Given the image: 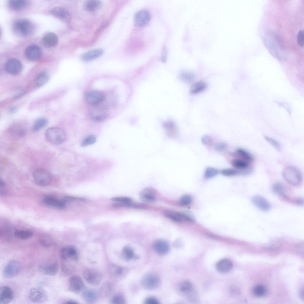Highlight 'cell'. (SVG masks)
Instances as JSON below:
<instances>
[{"label": "cell", "instance_id": "1", "mask_svg": "<svg viewBox=\"0 0 304 304\" xmlns=\"http://www.w3.org/2000/svg\"><path fill=\"white\" fill-rule=\"evenodd\" d=\"M47 140L54 145H60L63 143L66 138V134L62 129L56 127L50 128L45 132Z\"/></svg>", "mask_w": 304, "mask_h": 304}, {"label": "cell", "instance_id": "2", "mask_svg": "<svg viewBox=\"0 0 304 304\" xmlns=\"http://www.w3.org/2000/svg\"><path fill=\"white\" fill-rule=\"evenodd\" d=\"M282 175L284 179L289 183L294 186L300 185L302 181V176L300 171L297 168L288 167L283 170Z\"/></svg>", "mask_w": 304, "mask_h": 304}, {"label": "cell", "instance_id": "3", "mask_svg": "<svg viewBox=\"0 0 304 304\" xmlns=\"http://www.w3.org/2000/svg\"><path fill=\"white\" fill-rule=\"evenodd\" d=\"M14 31L18 35L27 36L33 32L34 27L33 24L28 20H18L15 21L13 25Z\"/></svg>", "mask_w": 304, "mask_h": 304}, {"label": "cell", "instance_id": "4", "mask_svg": "<svg viewBox=\"0 0 304 304\" xmlns=\"http://www.w3.org/2000/svg\"><path fill=\"white\" fill-rule=\"evenodd\" d=\"M88 114L89 118L93 121L100 122L107 118L108 112L105 107L97 104L92 106L89 109Z\"/></svg>", "mask_w": 304, "mask_h": 304}, {"label": "cell", "instance_id": "5", "mask_svg": "<svg viewBox=\"0 0 304 304\" xmlns=\"http://www.w3.org/2000/svg\"><path fill=\"white\" fill-rule=\"evenodd\" d=\"M33 177L35 183L41 186H45L48 185L52 179L50 173L42 168H38L34 170L33 172Z\"/></svg>", "mask_w": 304, "mask_h": 304}, {"label": "cell", "instance_id": "6", "mask_svg": "<svg viewBox=\"0 0 304 304\" xmlns=\"http://www.w3.org/2000/svg\"><path fill=\"white\" fill-rule=\"evenodd\" d=\"M141 284L145 289L153 290L157 289L160 284V280L156 275L149 273L143 276L141 281Z\"/></svg>", "mask_w": 304, "mask_h": 304}, {"label": "cell", "instance_id": "7", "mask_svg": "<svg viewBox=\"0 0 304 304\" xmlns=\"http://www.w3.org/2000/svg\"><path fill=\"white\" fill-rule=\"evenodd\" d=\"M20 265L19 262L15 260L9 261L5 266L3 270V275L7 278L15 277L19 273Z\"/></svg>", "mask_w": 304, "mask_h": 304}, {"label": "cell", "instance_id": "8", "mask_svg": "<svg viewBox=\"0 0 304 304\" xmlns=\"http://www.w3.org/2000/svg\"><path fill=\"white\" fill-rule=\"evenodd\" d=\"M83 275L85 280L89 284L93 286L99 285L102 278V274L92 269H86L84 271Z\"/></svg>", "mask_w": 304, "mask_h": 304}, {"label": "cell", "instance_id": "9", "mask_svg": "<svg viewBox=\"0 0 304 304\" xmlns=\"http://www.w3.org/2000/svg\"><path fill=\"white\" fill-rule=\"evenodd\" d=\"M29 300L34 303H41L47 301L48 295L43 289L39 288H33L29 291L28 294Z\"/></svg>", "mask_w": 304, "mask_h": 304}, {"label": "cell", "instance_id": "10", "mask_svg": "<svg viewBox=\"0 0 304 304\" xmlns=\"http://www.w3.org/2000/svg\"><path fill=\"white\" fill-rule=\"evenodd\" d=\"M85 98L86 102L92 106L98 104L104 101L105 98L104 95L102 92L96 90H89L86 92Z\"/></svg>", "mask_w": 304, "mask_h": 304}, {"label": "cell", "instance_id": "11", "mask_svg": "<svg viewBox=\"0 0 304 304\" xmlns=\"http://www.w3.org/2000/svg\"><path fill=\"white\" fill-rule=\"evenodd\" d=\"M108 272L111 278L115 280H120L126 276L128 270L125 267L111 263L108 266Z\"/></svg>", "mask_w": 304, "mask_h": 304}, {"label": "cell", "instance_id": "12", "mask_svg": "<svg viewBox=\"0 0 304 304\" xmlns=\"http://www.w3.org/2000/svg\"><path fill=\"white\" fill-rule=\"evenodd\" d=\"M4 69L9 74L13 75L20 73L23 69V65L19 60L12 58L9 60L6 63Z\"/></svg>", "mask_w": 304, "mask_h": 304}, {"label": "cell", "instance_id": "13", "mask_svg": "<svg viewBox=\"0 0 304 304\" xmlns=\"http://www.w3.org/2000/svg\"><path fill=\"white\" fill-rule=\"evenodd\" d=\"M85 284L80 276L74 275L69 280V290L71 292L77 294L83 290Z\"/></svg>", "mask_w": 304, "mask_h": 304}, {"label": "cell", "instance_id": "14", "mask_svg": "<svg viewBox=\"0 0 304 304\" xmlns=\"http://www.w3.org/2000/svg\"><path fill=\"white\" fill-rule=\"evenodd\" d=\"M49 13L53 16L66 22L71 21L72 15L66 9L62 7H56L51 9Z\"/></svg>", "mask_w": 304, "mask_h": 304}, {"label": "cell", "instance_id": "15", "mask_svg": "<svg viewBox=\"0 0 304 304\" xmlns=\"http://www.w3.org/2000/svg\"><path fill=\"white\" fill-rule=\"evenodd\" d=\"M60 255L61 259H67L76 261L79 258V254L76 248L72 246H69L62 248Z\"/></svg>", "mask_w": 304, "mask_h": 304}, {"label": "cell", "instance_id": "16", "mask_svg": "<svg viewBox=\"0 0 304 304\" xmlns=\"http://www.w3.org/2000/svg\"><path fill=\"white\" fill-rule=\"evenodd\" d=\"M42 54V51L40 47L34 45L28 46L25 51L26 57L31 61H35L39 59Z\"/></svg>", "mask_w": 304, "mask_h": 304}, {"label": "cell", "instance_id": "17", "mask_svg": "<svg viewBox=\"0 0 304 304\" xmlns=\"http://www.w3.org/2000/svg\"><path fill=\"white\" fill-rule=\"evenodd\" d=\"M14 294L13 290L8 286H3L0 289V304L10 303L13 299Z\"/></svg>", "mask_w": 304, "mask_h": 304}, {"label": "cell", "instance_id": "18", "mask_svg": "<svg viewBox=\"0 0 304 304\" xmlns=\"http://www.w3.org/2000/svg\"><path fill=\"white\" fill-rule=\"evenodd\" d=\"M150 18L151 15L149 12L146 10H142L135 14L134 21L137 26H142L148 23Z\"/></svg>", "mask_w": 304, "mask_h": 304}, {"label": "cell", "instance_id": "19", "mask_svg": "<svg viewBox=\"0 0 304 304\" xmlns=\"http://www.w3.org/2000/svg\"><path fill=\"white\" fill-rule=\"evenodd\" d=\"M38 270L44 275L54 276L58 273L59 269L58 264L57 262L48 265H40L38 267Z\"/></svg>", "mask_w": 304, "mask_h": 304}, {"label": "cell", "instance_id": "20", "mask_svg": "<svg viewBox=\"0 0 304 304\" xmlns=\"http://www.w3.org/2000/svg\"><path fill=\"white\" fill-rule=\"evenodd\" d=\"M156 192L151 187H146L142 189L140 194V197L142 201L147 202H153L156 200Z\"/></svg>", "mask_w": 304, "mask_h": 304}, {"label": "cell", "instance_id": "21", "mask_svg": "<svg viewBox=\"0 0 304 304\" xmlns=\"http://www.w3.org/2000/svg\"><path fill=\"white\" fill-rule=\"evenodd\" d=\"M251 201L255 206L262 210L267 211L270 209V205L269 202L261 196L256 195L253 196Z\"/></svg>", "mask_w": 304, "mask_h": 304}, {"label": "cell", "instance_id": "22", "mask_svg": "<svg viewBox=\"0 0 304 304\" xmlns=\"http://www.w3.org/2000/svg\"><path fill=\"white\" fill-rule=\"evenodd\" d=\"M115 288L114 285L111 282L107 281L104 282L100 289L99 294L102 298H106L110 297L114 293Z\"/></svg>", "mask_w": 304, "mask_h": 304}, {"label": "cell", "instance_id": "23", "mask_svg": "<svg viewBox=\"0 0 304 304\" xmlns=\"http://www.w3.org/2000/svg\"><path fill=\"white\" fill-rule=\"evenodd\" d=\"M163 127L167 135L169 137L173 138L178 135V129L176 124L173 121L170 120L164 121L163 124Z\"/></svg>", "mask_w": 304, "mask_h": 304}, {"label": "cell", "instance_id": "24", "mask_svg": "<svg viewBox=\"0 0 304 304\" xmlns=\"http://www.w3.org/2000/svg\"><path fill=\"white\" fill-rule=\"evenodd\" d=\"M42 202L44 204L54 208L62 209L65 207V203L62 200L52 196H47L45 197Z\"/></svg>", "mask_w": 304, "mask_h": 304}, {"label": "cell", "instance_id": "25", "mask_svg": "<svg viewBox=\"0 0 304 304\" xmlns=\"http://www.w3.org/2000/svg\"><path fill=\"white\" fill-rule=\"evenodd\" d=\"M153 247L157 253L161 255L167 254L170 249L168 243L162 240H159L155 241L153 244Z\"/></svg>", "mask_w": 304, "mask_h": 304}, {"label": "cell", "instance_id": "26", "mask_svg": "<svg viewBox=\"0 0 304 304\" xmlns=\"http://www.w3.org/2000/svg\"><path fill=\"white\" fill-rule=\"evenodd\" d=\"M58 41L57 35L53 32L49 33L43 37L42 43L43 45L47 48H52L57 45Z\"/></svg>", "mask_w": 304, "mask_h": 304}, {"label": "cell", "instance_id": "27", "mask_svg": "<svg viewBox=\"0 0 304 304\" xmlns=\"http://www.w3.org/2000/svg\"><path fill=\"white\" fill-rule=\"evenodd\" d=\"M72 260L61 259V270L63 273L66 275L72 274L76 269L75 262Z\"/></svg>", "mask_w": 304, "mask_h": 304}, {"label": "cell", "instance_id": "28", "mask_svg": "<svg viewBox=\"0 0 304 304\" xmlns=\"http://www.w3.org/2000/svg\"><path fill=\"white\" fill-rule=\"evenodd\" d=\"M233 267L232 262L227 259H224L219 261L216 264L217 270L221 273H226L229 272Z\"/></svg>", "mask_w": 304, "mask_h": 304}, {"label": "cell", "instance_id": "29", "mask_svg": "<svg viewBox=\"0 0 304 304\" xmlns=\"http://www.w3.org/2000/svg\"><path fill=\"white\" fill-rule=\"evenodd\" d=\"M103 53V50L100 49L91 50L84 53L82 56V59L86 62L90 61L100 56Z\"/></svg>", "mask_w": 304, "mask_h": 304}, {"label": "cell", "instance_id": "30", "mask_svg": "<svg viewBox=\"0 0 304 304\" xmlns=\"http://www.w3.org/2000/svg\"><path fill=\"white\" fill-rule=\"evenodd\" d=\"M29 3L28 1L26 0H10L8 2V5L11 9L17 11L25 9Z\"/></svg>", "mask_w": 304, "mask_h": 304}, {"label": "cell", "instance_id": "31", "mask_svg": "<svg viewBox=\"0 0 304 304\" xmlns=\"http://www.w3.org/2000/svg\"><path fill=\"white\" fill-rule=\"evenodd\" d=\"M82 296L85 302L87 303L91 304L96 301L97 298L98 294L94 290L87 289L83 290Z\"/></svg>", "mask_w": 304, "mask_h": 304}, {"label": "cell", "instance_id": "32", "mask_svg": "<svg viewBox=\"0 0 304 304\" xmlns=\"http://www.w3.org/2000/svg\"><path fill=\"white\" fill-rule=\"evenodd\" d=\"M9 134L15 139L23 137L26 133V129L21 126H15L11 127L8 130Z\"/></svg>", "mask_w": 304, "mask_h": 304}, {"label": "cell", "instance_id": "33", "mask_svg": "<svg viewBox=\"0 0 304 304\" xmlns=\"http://www.w3.org/2000/svg\"><path fill=\"white\" fill-rule=\"evenodd\" d=\"M102 5V2L99 0H88L84 3L83 7L87 11L94 12L99 9Z\"/></svg>", "mask_w": 304, "mask_h": 304}, {"label": "cell", "instance_id": "34", "mask_svg": "<svg viewBox=\"0 0 304 304\" xmlns=\"http://www.w3.org/2000/svg\"><path fill=\"white\" fill-rule=\"evenodd\" d=\"M207 84L205 82L200 81L194 83L191 87L189 92L191 94L195 95L201 93L207 88Z\"/></svg>", "mask_w": 304, "mask_h": 304}, {"label": "cell", "instance_id": "35", "mask_svg": "<svg viewBox=\"0 0 304 304\" xmlns=\"http://www.w3.org/2000/svg\"><path fill=\"white\" fill-rule=\"evenodd\" d=\"M167 218L177 222H180L183 221L181 213L176 212L171 210H166L164 213Z\"/></svg>", "mask_w": 304, "mask_h": 304}, {"label": "cell", "instance_id": "36", "mask_svg": "<svg viewBox=\"0 0 304 304\" xmlns=\"http://www.w3.org/2000/svg\"><path fill=\"white\" fill-rule=\"evenodd\" d=\"M48 120L45 118H40L34 123L32 127V131L36 132L44 127L48 123Z\"/></svg>", "mask_w": 304, "mask_h": 304}, {"label": "cell", "instance_id": "37", "mask_svg": "<svg viewBox=\"0 0 304 304\" xmlns=\"http://www.w3.org/2000/svg\"><path fill=\"white\" fill-rule=\"evenodd\" d=\"M49 78V75L46 72H41L37 75L35 78V84L37 87L41 86L48 81Z\"/></svg>", "mask_w": 304, "mask_h": 304}, {"label": "cell", "instance_id": "38", "mask_svg": "<svg viewBox=\"0 0 304 304\" xmlns=\"http://www.w3.org/2000/svg\"><path fill=\"white\" fill-rule=\"evenodd\" d=\"M121 254L125 260L128 261L137 259V256L135 254L133 249L130 247L126 246L122 250Z\"/></svg>", "mask_w": 304, "mask_h": 304}, {"label": "cell", "instance_id": "39", "mask_svg": "<svg viewBox=\"0 0 304 304\" xmlns=\"http://www.w3.org/2000/svg\"><path fill=\"white\" fill-rule=\"evenodd\" d=\"M14 234L18 238L22 240L28 239L33 235L32 232L29 230H16Z\"/></svg>", "mask_w": 304, "mask_h": 304}, {"label": "cell", "instance_id": "40", "mask_svg": "<svg viewBox=\"0 0 304 304\" xmlns=\"http://www.w3.org/2000/svg\"><path fill=\"white\" fill-rule=\"evenodd\" d=\"M180 78L184 82L190 83L195 79V75L192 73L189 72H183L180 74Z\"/></svg>", "mask_w": 304, "mask_h": 304}, {"label": "cell", "instance_id": "41", "mask_svg": "<svg viewBox=\"0 0 304 304\" xmlns=\"http://www.w3.org/2000/svg\"><path fill=\"white\" fill-rule=\"evenodd\" d=\"M231 164L235 167L241 170L247 169L249 167V165L247 162L239 159L233 160L232 161Z\"/></svg>", "mask_w": 304, "mask_h": 304}, {"label": "cell", "instance_id": "42", "mask_svg": "<svg viewBox=\"0 0 304 304\" xmlns=\"http://www.w3.org/2000/svg\"><path fill=\"white\" fill-rule=\"evenodd\" d=\"M273 191L280 196H285L286 189L282 183H278L274 184L273 186Z\"/></svg>", "mask_w": 304, "mask_h": 304}, {"label": "cell", "instance_id": "43", "mask_svg": "<svg viewBox=\"0 0 304 304\" xmlns=\"http://www.w3.org/2000/svg\"><path fill=\"white\" fill-rule=\"evenodd\" d=\"M39 242L42 246L45 248L50 247L53 244L51 239L49 237L46 235H42L40 237Z\"/></svg>", "mask_w": 304, "mask_h": 304}, {"label": "cell", "instance_id": "44", "mask_svg": "<svg viewBox=\"0 0 304 304\" xmlns=\"http://www.w3.org/2000/svg\"><path fill=\"white\" fill-rule=\"evenodd\" d=\"M236 152L237 154L245 160L249 162H251L253 160L252 156L248 152L246 151L241 148L237 150Z\"/></svg>", "mask_w": 304, "mask_h": 304}, {"label": "cell", "instance_id": "45", "mask_svg": "<svg viewBox=\"0 0 304 304\" xmlns=\"http://www.w3.org/2000/svg\"><path fill=\"white\" fill-rule=\"evenodd\" d=\"M266 292L265 287L262 285L256 286L254 287L253 290L254 294L257 297L263 296L265 294Z\"/></svg>", "mask_w": 304, "mask_h": 304}, {"label": "cell", "instance_id": "46", "mask_svg": "<svg viewBox=\"0 0 304 304\" xmlns=\"http://www.w3.org/2000/svg\"><path fill=\"white\" fill-rule=\"evenodd\" d=\"M219 173L218 170L212 167H208L206 168L204 173V176L207 179L211 178L217 175Z\"/></svg>", "mask_w": 304, "mask_h": 304}, {"label": "cell", "instance_id": "47", "mask_svg": "<svg viewBox=\"0 0 304 304\" xmlns=\"http://www.w3.org/2000/svg\"><path fill=\"white\" fill-rule=\"evenodd\" d=\"M96 141V138L93 135H89L84 138L81 141L80 145L85 147L94 144Z\"/></svg>", "mask_w": 304, "mask_h": 304}, {"label": "cell", "instance_id": "48", "mask_svg": "<svg viewBox=\"0 0 304 304\" xmlns=\"http://www.w3.org/2000/svg\"><path fill=\"white\" fill-rule=\"evenodd\" d=\"M192 285L189 281H185L183 282L180 287V290L181 292L187 293L192 290Z\"/></svg>", "mask_w": 304, "mask_h": 304}, {"label": "cell", "instance_id": "49", "mask_svg": "<svg viewBox=\"0 0 304 304\" xmlns=\"http://www.w3.org/2000/svg\"><path fill=\"white\" fill-rule=\"evenodd\" d=\"M221 173L223 175L226 176H232L240 174H243L241 172L230 168L224 169L221 171Z\"/></svg>", "mask_w": 304, "mask_h": 304}, {"label": "cell", "instance_id": "50", "mask_svg": "<svg viewBox=\"0 0 304 304\" xmlns=\"http://www.w3.org/2000/svg\"><path fill=\"white\" fill-rule=\"evenodd\" d=\"M110 303L113 304H124L125 303V300L124 297L120 294H116L110 299Z\"/></svg>", "mask_w": 304, "mask_h": 304}, {"label": "cell", "instance_id": "51", "mask_svg": "<svg viewBox=\"0 0 304 304\" xmlns=\"http://www.w3.org/2000/svg\"><path fill=\"white\" fill-rule=\"evenodd\" d=\"M264 138L265 140L277 150L278 151H281V146L279 143L277 141L267 136H265Z\"/></svg>", "mask_w": 304, "mask_h": 304}, {"label": "cell", "instance_id": "52", "mask_svg": "<svg viewBox=\"0 0 304 304\" xmlns=\"http://www.w3.org/2000/svg\"><path fill=\"white\" fill-rule=\"evenodd\" d=\"M183 221L190 222H194L195 219L193 214L189 211H186L182 213Z\"/></svg>", "mask_w": 304, "mask_h": 304}, {"label": "cell", "instance_id": "53", "mask_svg": "<svg viewBox=\"0 0 304 304\" xmlns=\"http://www.w3.org/2000/svg\"><path fill=\"white\" fill-rule=\"evenodd\" d=\"M297 42L301 48H303L304 41V31L303 29L300 30L296 37Z\"/></svg>", "mask_w": 304, "mask_h": 304}, {"label": "cell", "instance_id": "54", "mask_svg": "<svg viewBox=\"0 0 304 304\" xmlns=\"http://www.w3.org/2000/svg\"><path fill=\"white\" fill-rule=\"evenodd\" d=\"M111 200L113 201L122 203H128L132 202L130 198L125 197H116L112 198Z\"/></svg>", "mask_w": 304, "mask_h": 304}, {"label": "cell", "instance_id": "55", "mask_svg": "<svg viewBox=\"0 0 304 304\" xmlns=\"http://www.w3.org/2000/svg\"><path fill=\"white\" fill-rule=\"evenodd\" d=\"M192 201V197L189 195H185L182 196L180 199V203L183 205H187L190 204Z\"/></svg>", "mask_w": 304, "mask_h": 304}, {"label": "cell", "instance_id": "56", "mask_svg": "<svg viewBox=\"0 0 304 304\" xmlns=\"http://www.w3.org/2000/svg\"><path fill=\"white\" fill-rule=\"evenodd\" d=\"M227 146L226 144L223 142H219L216 143L214 146L215 150L219 152H223L226 150Z\"/></svg>", "mask_w": 304, "mask_h": 304}, {"label": "cell", "instance_id": "57", "mask_svg": "<svg viewBox=\"0 0 304 304\" xmlns=\"http://www.w3.org/2000/svg\"><path fill=\"white\" fill-rule=\"evenodd\" d=\"M85 199L82 198H77L72 196H65L63 197L62 201L65 203L66 202L72 201L74 200L83 201Z\"/></svg>", "mask_w": 304, "mask_h": 304}, {"label": "cell", "instance_id": "58", "mask_svg": "<svg viewBox=\"0 0 304 304\" xmlns=\"http://www.w3.org/2000/svg\"><path fill=\"white\" fill-rule=\"evenodd\" d=\"M201 142L204 145H208L210 143L212 139L211 136L209 135L205 134L202 136L201 139Z\"/></svg>", "mask_w": 304, "mask_h": 304}, {"label": "cell", "instance_id": "59", "mask_svg": "<svg viewBox=\"0 0 304 304\" xmlns=\"http://www.w3.org/2000/svg\"><path fill=\"white\" fill-rule=\"evenodd\" d=\"M145 303L146 304H159V302L156 298L151 297L146 299L145 300Z\"/></svg>", "mask_w": 304, "mask_h": 304}, {"label": "cell", "instance_id": "60", "mask_svg": "<svg viewBox=\"0 0 304 304\" xmlns=\"http://www.w3.org/2000/svg\"><path fill=\"white\" fill-rule=\"evenodd\" d=\"M0 187L1 195L4 196L6 193V185L4 182L1 179L0 180Z\"/></svg>", "mask_w": 304, "mask_h": 304}, {"label": "cell", "instance_id": "61", "mask_svg": "<svg viewBox=\"0 0 304 304\" xmlns=\"http://www.w3.org/2000/svg\"><path fill=\"white\" fill-rule=\"evenodd\" d=\"M17 110V108L15 107H12L10 108L8 110V113L12 114L15 113Z\"/></svg>", "mask_w": 304, "mask_h": 304}, {"label": "cell", "instance_id": "62", "mask_svg": "<svg viewBox=\"0 0 304 304\" xmlns=\"http://www.w3.org/2000/svg\"><path fill=\"white\" fill-rule=\"evenodd\" d=\"M64 303V304H77L78 303L77 302H76L75 301H73V300H68L67 301H66L65 303Z\"/></svg>", "mask_w": 304, "mask_h": 304}, {"label": "cell", "instance_id": "63", "mask_svg": "<svg viewBox=\"0 0 304 304\" xmlns=\"http://www.w3.org/2000/svg\"><path fill=\"white\" fill-rule=\"evenodd\" d=\"M296 203L299 204H302L303 203V200L301 199H298L296 200Z\"/></svg>", "mask_w": 304, "mask_h": 304}, {"label": "cell", "instance_id": "64", "mask_svg": "<svg viewBox=\"0 0 304 304\" xmlns=\"http://www.w3.org/2000/svg\"><path fill=\"white\" fill-rule=\"evenodd\" d=\"M300 295L301 296V297H303V290H301L300 291Z\"/></svg>", "mask_w": 304, "mask_h": 304}]
</instances>
